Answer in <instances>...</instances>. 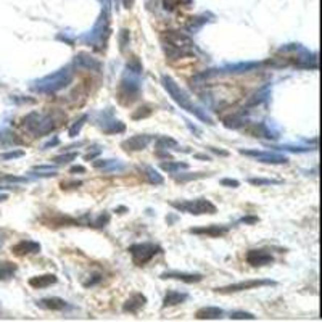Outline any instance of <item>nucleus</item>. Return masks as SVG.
Masks as SVG:
<instances>
[{"mask_svg":"<svg viewBox=\"0 0 322 322\" xmlns=\"http://www.w3.org/2000/svg\"><path fill=\"white\" fill-rule=\"evenodd\" d=\"M64 121L66 114L60 110L48 111H31L23 118V124L27 132H31L34 137H45L52 134L55 129H58Z\"/></svg>","mask_w":322,"mask_h":322,"instance_id":"f257e3e1","label":"nucleus"},{"mask_svg":"<svg viewBox=\"0 0 322 322\" xmlns=\"http://www.w3.org/2000/svg\"><path fill=\"white\" fill-rule=\"evenodd\" d=\"M140 76H142V63L137 56H132L127 61L123 77L118 87V102L124 106L132 105L140 97Z\"/></svg>","mask_w":322,"mask_h":322,"instance_id":"f03ea898","label":"nucleus"},{"mask_svg":"<svg viewBox=\"0 0 322 322\" xmlns=\"http://www.w3.org/2000/svg\"><path fill=\"white\" fill-rule=\"evenodd\" d=\"M161 47L168 60H181L195 56V42L181 31H166L161 34Z\"/></svg>","mask_w":322,"mask_h":322,"instance_id":"7ed1b4c3","label":"nucleus"},{"mask_svg":"<svg viewBox=\"0 0 322 322\" xmlns=\"http://www.w3.org/2000/svg\"><path fill=\"white\" fill-rule=\"evenodd\" d=\"M161 84H163V87H164V90L168 92L169 94V97L174 100V102L181 106L182 110H185L187 113H190V114H193L195 118H198L200 121H203V123H206V124H210V126H213L214 123H213V119L206 114V111L203 110V108H200L198 105H195L192 102V98L189 97V94L185 92L181 85H179L173 77L171 76H168V74H163L161 76Z\"/></svg>","mask_w":322,"mask_h":322,"instance_id":"20e7f679","label":"nucleus"},{"mask_svg":"<svg viewBox=\"0 0 322 322\" xmlns=\"http://www.w3.org/2000/svg\"><path fill=\"white\" fill-rule=\"evenodd\" d=\"M73 64H66L60 69H56L55 73L47 74L40 79H35L31 82L29 89L37 92V94H55L61 89H64L66 85H69L74 79V71Z\"/></svg>","mask_w":322,"mask_h":322,"instance_id":"39448f33","label":"nucleus"},{"mask_svg":"<svg viewBox=\"0 0 322 322\" xmlns=\"http://www.w3.org/2000/svg\"><path fill=\"white\" fill-rule=\"evenodd\" d=\"M110 32H111L110 13H108V6H105L103 11L100 13L94 27H92L87 34L81 35V40L84 44L92 45V48L97 50V52H105L106 44H108V39H110Z\"/></svg>","mask_w":322,"mask_h":322,"instance_id":"423d86ee","label":"nucleus"},{"mask_svg":"<svg viewBox=\"0 0 322 322\" xmlns=\"http://www.w3.org/2000/svg\"><path fill=\"white\" fill-rule=\"evenodd\" d=\"M171 206L181 213L193 214V216H202V214H216V205L211 203L208 198H197V200H181V202H171Z\"/></svg>","mask_w":322,"mask_h":322,"instance_id":"0eeeda50","label":"nucleus"},{"mask_svg":"<svg viewBox=\"0 0 322 322\" xmlns=\"http://www.w3.org/2000/svg\"><path fill=\"white\" fill-rule=\"evenodd\" d=\"M127 252L131 253L135 266H145V264L152 261L156 255H160L163 252V248L158 243L142 242V243H132V245L127 248Z\"/></svg>","mask_w":322,"mask_h":322,"instance_id":"6e6552de","label":"nucleus"},{"mask_svg":"<svg viewBox=\"0 0 322 322\" xmlns=\"http://www.w3.org/2000/svg\"><path fill=\"white\" fill-rule=\"evenodd\" d=\"M269 285H276V282L269 281V279H250V281L235 282L231 285H226V287H218V289H214V292L227 295V293H237V292L253 290V289H260V287H269Z\"/></svg>","mask_w":322,"mask_h":322,"instance_id":"1a4fd4ad","label":"nucleus"},{"mask_svg":"<svg viewBox=\"0 0 322 322\" xmlns=\"http://www.w3.org/2000/svg\"><path fill=\"white\" fill-rule=\"evenodd\" d=\"M240 155L245 156H252V158H256V161L264 163V164H287L289 158L284 155L279 153H273V152H264V150H239Z\"/></svg>","mask_w":322,"mask_h":322,"instance_id":"9d476101","label":"nucleus"},{"mask_svg":"<svg viewBox=\"0 0 322 322\" xmlns=\"http://www.w3.org/2000/svg\"><path fill=\"white\" fill-rule=\"evenodd\" d=\"M245 260L250 266L261 268V266H268V264H273L274 256L266 248H258V250H250L245 256Z\"/></svg>","mask_w":322,"mask_h":322,"instance_id":"9b49d317","label":"nucleus"},{"mask_svg":"<svg viewBox=\"0 0 322 322\" xmlns=\"http://www.w3.org/2000/svg\"><path fill=\"white\" fill-rule=\"evenodd\" d=\"M152 140H155L153 135L135 134V135H132V137H129V139L121 142V148H124L126 152H140V150H145Z\"/></svg>","mask_w":322,"mask_h":322,"instance_id":"f8f14e48","label":"nucleus"},{"mask_svg":"<svg viewBox=\"0 0 322 322\" xmlns=\"http://www.w3.org/2000/svg\"><path fill=\"white\" fill-rule=\"evenodd\" d=\"M98 121H105V123H100L98 126L102 127V131L108 135H113V134H121L126 131V126L124 123H121L119 119H114L111 118V111L106 114V113H100V118L97 119Z\"/></svg>","mask_w":322,"mask_h":322,"instance_id":"ddd939ff","label":"nucleus"},{"mask_svg":"<svg viewBox=\"0 0 322 322\" xmlns=\"http://www.w3.org/2000/svg\"><path fill=\"white\" fill-rule=\"evenodd\" d=\"M231 231V226H221V224H210V226H203V227H192L190 234H197V235H208V237L218 239V237H224Z\"/></svg>","mask_w":322,"mask_h":322,"instance_id":"4468645a","label":"nucleus"},{"mask_svg":"<svg viewBox=\"0 0 322 322\" xmlns=\"http://www.w3.org/2000/svg\"><path fill=\"white\" fill-rule=\"evenodd\" d=\"M160 279L163 281H181L185 284H197V282H202L203 281V276L198 274V273H181V271H164V273L160 276Z\"/></svg>","mask_w":322,"mask_h":322,"instance_id":"2eb2a0df","label":"nucleus"},{"mask_svg":"<svg viewBox=\"0 0 322 322\" xmlns=\"http://www.w3.org/2000/svg\"><path fill=\"white\" fill-rule=\"evenodd\" d=\"M73 68L77 69H87V71H100L102 69V63H100L97 58L90 56L89 53H77L73 60Z\"/></svg>","mask_w":322,"mask_h":322,"instance_id":"dca6fc26","label":"nucleus"},{"mask_svg":"<svg viewBox=\"0 0 322 322\" xmlns=\"http://www.w3.org/2000/svg\"><path fill=\"white\" fill-rule=\"evenodd\" d=\"M145 305H147V297L144 295V293L135 292L123 303V313L137 314L140 310H144Z\"/></svg>","mask_w":322,"mask_h":322,"instance_id":"f3484780","label":"nucleus"},{"mask_svg":"<svg viewBox=\"0 0 322 322\" xmlns=\"http://www.w3.org/2000/svg\"><path fill=\"white\" fill-rule=\"evenodd\" d=\"M40 243L34 240H19L16 245L11 247V253L16 256H26V255H35L40 252Z\"/></svg>","mask_w":322,"mask_h":322,"instance_id":"a211bd4d","label":"nucleus"},{"mask_svg":"<svg viewBox=\"0 0 322 322\" xmlns=\"http://www.w3.org/2000/svg\"><path fill=\"white\" fill-rule=\"evenodd\" d=\"M37 306L47 311H63L68 308V302H64L63 298H58V297H47L39 300Z\"/></svg>","mask_w":322,"mask_h":322,"instance_id":"6ab92c4d","label":"nucleus"},{"mask_svg":"<svg viewBox=\"0 0 322 322\" xmlns=\"http://www.w3.org/2000/svg\"><path fill=\"white\" fill-rule=\"evenodd\" d=\"M260 66H261V63H258V61H247V63L227 64V66H224L219 71H223V73H227V74H242V73H248V71H253Z\"/></svg>","mask_w":322,"mask_h":322,"instance_id":"aec40b11","label":"nucleus"},{"mask_svg":"<svg viewBox=\"0 0 322 322\" xmlns=\"http://www.w3.org/2000/svg\"><path fill=\"white\" fill-rule=\"evenodd\" d=\"M223 316H224V311L216 306L200 308L195 313V319L198 321H218V319H223Z\"/></svg>","mask_w":322,"mask_h":322,"instance_id":"412c9836","label":"nucleus"},{"mask_svg":"<svg viewBox=\"0 0 322 322\" xmlns=\"http://www.w3.org/2000/svg\"><path fill=\"white\" fill-rule=\"evenodd\" d=\"M56 282H58V277L55 274H42V276H34L29 279V285L35 290L47 289L50 285H55Z\"/></svg>","mask_w":322,"mask_h":322,"instance_id":"4be33fe9","label":"nucleus"},{"mask_svg":"<svg viewBox=\"0 0 322 322\" xmlns=\"http://www.w3.org/2000/svg\"><path fill=\"white\" fill-rule=\"evenodd\" d=\"M189 295L184 292L179 290H168V293L163 298V308H171V306H177L187 302Z\"/></svg>","mask_w":322,"mask_h":322,"instance_id":"5701e85b","label":"nucleus"},{"mask_svg":"<svg viewBox=\"0 0 322 322\" xmlns=\"http://www.w3.org/2000/svg\"><path fill=\"white\" fill-rule=\"evenodd\" d=\"M155 147L156 150H164V152H168V150H181L179 148V144L177 140H174L173 137H168V135H160V137L155 139Z\"/></svg>","mask_w":322,"mask_h":322,"instance_id":"b1692460","label":"nucleus"},{"mask_svg":"<svg viewBox=\"0 0 322 322\" xmlns=\"http://www.w3.org/2000/svg\"><path fill=\"white\" fill-rule=\"evenodd\" d=\"M18 266L11 261H0V281H8L16 274Z\"/></svg>","mask_w":322,"mask_h":322,"instance_id":"393cba45","label":"nucleus"},{"mask_svg":"<svg viewBox=\"0 0 322 322\" xmlns=\"http://www.w3.org/2000/svg\"><path fill=\"white\" fill-rule=\"evenodd\" d=\"M144 174L147 177V181L152 184V185H161L164 182L163 176L155 168H152V166H144Z\"/></svg>","mask_w":322,"mask_h":322,"instance_id":"a878e982","label":"nucleus"},{"mask_svg":"<svg viewBox=\"0 0 322 322\" xmlns=\"http://www.w3.org/2000/svg\"><path fill=\"white\" fill-rule=\"evenodd\" d=\"M223 124L227 129H240L247 124V119L243 118V114H234V116H229L223 121Z\"/></svg>","mask_w":322,"mask_h":322,"instance_id":"bb28decb","label":"nucleus"},{"mask_svg":"<svg viewBox=\"0 0 322 322\" xmlns=\"http://www.w3.org/2000/svg\"><path fill=\"white\" fill-rule=\"evenodd\" d=\"M161 169L166 171V173L174 174L181 169H189V164L181 163V161H168V163H161Z\"/></svg>","mask_w":322,"mask_h":322,"instance_id":"cd10ccee","label":"nucleus"},{"mask_svg":"<svg viewBox=\"0 0 322 322\" xmlns=\"http://www.w3.org/2000/svg\"><path fill=\"white\" fill-rule=\"evenodd\" d=\"M110 219H111L110 213L103 211V213H100V214H98V216H97L95 219L89 221V227L92 226V227H95V229H102V227H105L106 224H108V223H110Z\"/></svg>","mask_w":322,"mask_h":322,"instance_id":"c85d7f7f","label":"nucleus"},{"mask_svg":"<svg viewBox=\"0 0 322 322\" xmlns=\"http://www.w3.org/2000/svg\"><path fill=\"white\" fill-rule=\"evenodd\" d=\"M87 119H89L87 114H82V116H81L79 119H76L74 123L71 124V127L68 129V135H69V137H76V135L81 132L82 126L85 124V121H87Z\"/></svg>","mask_w":322,"mask_h":322,"instance_id":"c756f323","label":"nucleus"},{"mask_svg":"<svg viewBox=\"0 0 322 322\" xmlns=\"http://www.w3.org/2000/svg\"><path fill=\"white\" fill-rule=\"evenodd\" d=\"M206 16H195V18H190V21L187 24H185V29L187 31H190V32H195V31H198L200 27H202L206 21L208 19H205Z\"/></svg>","mask_w":322,"mask_h":322,"instance_id":"7c9ffc66","label":"nucleus"},{"mask_svg":"<svg viewBox=\"0 0 322 322\" xmlns=\"http://www.w3.org/2000/svg\"><path fill=\"white\" fill-rule=\"evenodd\" d=\"M118 42H119V50H121V52H124V50L127 48V45H129V42H131V31L126 29V27H123V29H121L119 34H118Z\"/></svg>","mask_w":322,"mask_h":322,"instance_id":"2f4dec72","label":"nucleus"},{"mask_svg":"<svg viewBox=\"0 0 322 322\" xmlns=\"http://www.w3.org/2000/svg\"><path fill=\"white\" fill-rule=\"evenodd\" d=\"M248 184L255 185V187H263V185H279L281 181H274V179H264V177H250Z\"/></svg>","mask_w":322,"mask_h":322,"instance_id":"473e14b6","label":"nucleus"},{"mask_svg":"<svg viewBox=\"0 0 322 322\" xmlns=\"http://www.w3.org/2000/svg\"><path fill=\"white\" fill-rule=\"evenodd\" d=\"M77 156H79V153L77 152H71V153H63V155H58V156H53L52 161L55 164H64V163H69V161H73L76 160Z\"/></svg>","mask_w":322,"mask_h":322,"instance_id":"72a5a7b5","label":"nucleus"},{"mask_svg":"<svg viewBox=\"0 0 322 322\" xmlns=\"http://www.w3.org/2000/svg\"><path fill=\"white\" fill-rule=\"evenodd\" d=\"M152 113H153L152 106H150V105H144V106H140L139 110H135L132 113V119H144V118L152 116Z\"/></svg>","mask_w":322,"mask_h":322,"instance_id":"f704fd0d","label":"nucleus"},{"mask_svg":"<svg viewBox=\"0 0 322 322\" xmlns=\"http://www.w3.org/2000/svg\"><path fill=\"white\" fill-rule=\"evenodd\" d=\"M210 174H205V173H197V174H181V176H176L174 181L176 182H187V181H197V179H203V177H208Z\"/></svg>","mask_w":322,"mask_h":322,"instance_id":"c9c22d12","label":"nucleus"},{"mask_svg":"<svg viewBox=\"0 0 322 322\" xmlns=\"http://www.w3.org/2000/svg\"><path fill=\"white\" fill-rule=\"evenodd\" d=\"M229 318H231L232 321H255L256 319L255 314L247 313V311H234V313H231V316Z\"/></svg>","mask_w":322,"mask_h":322,"instance_id":"e433bc0d","label":"nucleus"},{"mask_svg":"<svg viewBox=\"0 0 322 322\" xmlns=\"http://www.w3.org/2000/svg\"><path fill=\"white\" fill-rule=\"evenodd\" d=\"M0 182L23 184V182H27V177H23V176H11V174H5V176H0Z\"/></svg>","mask_w":322,"mask_h":322,"instance_id":"4c0bfd02","label":"nucleus"},{"mask_svg":"<svg viewBox=\"0 0 322 322\" xmlns=\"http://www.w3.org/2000/svg\"><path fill=\"white\" fill-rule=\"evenodd\" d=\"M21 156H24V152H23V150H13V152H6V153H2V155H0V160L8 161V160H16V158H21Z\"/></svg>","mask_w":322,"mask_h":322,"instance_id":"58836bf2","label":"nucleus"},{"mask_svg":"<svg viewBox=\"0 0 322 322\" xmlns=\"http://www.w3.org/2000/svg\"><path fill=\"white\" fill-rule=\"evenodd\" d=\"M102 274H92V276H89V281H84L82 282V285L85 289H89V287H94V285H97V284H100L102 282Z\"/></svg>","mask_w":322,"mask_h":322,"instance_id":"ea45409f","label":"nucleus"},{"mask_svg":"<svg viewBox=\"0 0 322 322\" xmlns=\"http://www.w3.org/2000/svg\"><path fill=\"white\" fill-rule=\"evenodd\" d=\"M82 185V181H63L60 184L61 190H71V189H77Z\"/></svg>","mask_w":322,"mask_h":322,"instance_id":"a19ab883","label":"nucleus"},{"mask_svg":"<svg viewBox=\"0 0 322 322\" xmlns=\"http://www.w3.org/2000/svg\"><path fill=\"white\" fill-rule=\"evenodd\" d=\"M32 171H35V173H56V168L52 164H37L32 168Z\"/></svg>","mask_w":322,"mask_h":322,"instance_id":"79ce46f5","label":"nucleus"},{"mask_svg":"<svg viewBox=\"0 0 322 322\" xmlns=\"http://www.w3.org/2000/svg\"><path fill=\"white\" fill-rule=\"evenodd\" d=\"M221 185H224V187H231V189H237V187H240V182L237 181V179L224 177V179H221Z\"/></svg>","mask_w":322,"mask_h":322,"instance_id":"37998d69","label":"nucleus"},{"mask_svg":"<svg viewBox=\"0 0 322 322\" xmlns=\"http://www.w3.org/2000/svg\"><path fill=\"white\" fill-rule=\"evenodd\" d=\"M94 148H95V150H94V152H89L87 155H85V156H84V160H85V161H92V160H94V158H95V156H97V155H100V153H102V148H100V147H94Z\"/></svg>","mask_w":322,"mask_h":322,"instance_id":"c03bdc74","label":"nucleus"},{"mask_svg":"<svg viewBox=\"0 0 322 322\" xmlns=\"http://www.w3.org/2000/svg\"><path fill=\"white\" fill-rule=\"evenodd\" d=\"M60 144V139L58 137H53V139H50L48 142H45L44 145H42V150H48L50 147H55V145H58Z\"/></svg>","mask_w":322,"mask_h":322,"instance_id":"a18cd8bd","label":"nucleus"},{"mask_svg":"<svg viewBox=\"0 0 322 322\" xmlns=\"http://www.w3.org/2000/svg\"><path fill=\"white\" fill-rule=\"evenodd\" d=\"M258 216H245V218H242L240 219V223H245V224H255V223H258Z\"/></svg>","mask_w":322,"mask_h":322,"instance_id":"49530a36","label":"nucleus"},{"mask_svg":"<svg viewBox=\"0 0 322 322\" xmlns=\"http://www.w3.org/2000/svg\"><path fill=\"white\" fill-rule=\"evenodd\" d=\"M213 153H216V155H221V156H229V152H226V150H219V148H214V147H208Z\"/></svg>","mask_w":322,"mask_h":322,"instance_id":"de8ad7c7","label":"nucleus"},{"mask_svg":"<svg viewBox=\"0 0 322 322\" xmlns=\"http://www.w3.org/2000/svg\"><path fill=\"white\" fill-rule=\"evenodd\" d=\"M69 173H71V174H76V173H85V168H84V166H71Z\"/></svg>","mask_w":322,"mask_h":322,"instance_id":"09e8293b","label":"nucleus"},{"mask_svg":"<svg viewBox=\"0 0 322 322\" xmlns=\"http://www.w3.org/2000/svg\"><path fill=\"white\" fill-rule=\"evenodd\" d=\"M121 2H123L124 8H132V5H134L135 0H121Z\"/></svg>","mask_w":322,"mask_h":322,"instance_id":"8fccbe9b","label":"nucleus"},{"mask_svg":"<svg viewBox=\"0 0 322 322\" xmlns=\"http://www.w3.org/2000/svg\"><path fill=\"white\" fill-rule=\"evenodd\" d=\"M195 158H200V160H206V161H210V156H206V155H195Z\"/></svg>","mask_w":322,"mask_h":322,"instance_id":"3c124183","label":"nucleus"},{"mask_svg":"<svg viewBox=\"0 0 322 322\" xmlns=\"http://www.w3.org/2000/svg\"><path fill=\"white\" fill-rule=\"evenodd\" d=\"M5 200H8V195L6 193H0V203L5 202Z\"/></svg>","mask_w":322,"mask_h":322,"instance_id":"603ef678","label":"nucleus"},{"mask_svg":"<svg viewBox=\"0 0 322 322\" xmlns=\"http://www.w3.org/2000/svg\"><path fill=\"white\" fill-rule=\"evenodd\" d=\"M5 189H10V187H3V185H0V192H2V190H5Z\"/></svg>","mask_w":322,"mask_h":322,"instance_id":"864d4df0","label":"nucleus"}]
</instances>
